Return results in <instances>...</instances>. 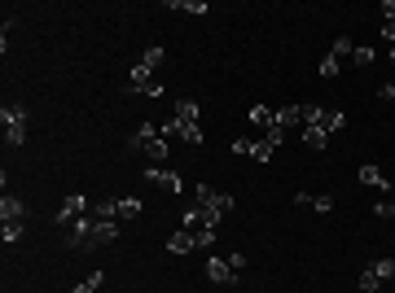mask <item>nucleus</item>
Returning a JSON list of instances; mask_svg holds the SVG:
<instances>
[{"instance_id":"1","label":"nucleus","mask_w":395,"mask_h":293,"mask_svg":"<svg viewBox=\"0 0 395 293\" xmlns=\"http://www.w3.org/2000/svg\"><path fill=\"white\" fill-rule=\"evenodd\" d=\"M194 197H198V219L206 223V228H216L224 215H228V210H233V197L228 193H220V189H211V184H198V189H194Z\"/></svg>"},{"instance_id":"2","label":"nucleus","mask_w":395,"mask_h":293,"mask_svg":"<svg viewBox=\"0 0 395 293\" xmlns=\"http://www.w3.org/2000/svg\"><path fill=\"white\" fill-rule=\"evenodd\" d=\"M127 149H145L154 167L167 157V140H163V131H158L154 123H141L137 131H132V136H127Z\"/></svg>"},{"instance_id":"3","label":"nucleus","mask_w":395,"mask_h":293,"mask_svg":"<svg viewBox=\"0 0 395 293\" xmlns=\"http://www.w3.org/2000/svg\"><path fill=\"white\" fill-rule=\"evenodd\" d=\"M0 118H5V145L9 149L26 145V105H5Z\"/></svg>"},{"instance_id":"4","label":"nucleus","mask_w":395,"mask_h":293,"mask_svg":"<svg viewBox=\"0 0 395 293\" xmlns=\"http://www.w3.org/2000/svg\"><path fill=\"white\" fill-rule=\"evenodd\" d=\"M382 280H395V258H378L360 272V293H378Z\"/></svg>"},{"instance_id":"5","label":"nucleus","mask_w":395,"mask_h":293,"mask_svg":"<svg viewBox=\"0 0 395 293\" xmlns=\"http://www.w3.org/2000/svg\"><path fill=\"white\" fill-rule=\"evenodd\" d=\"M88 210H93V206H88V197H84V193H70V197H62V206H58V223H66V228H70L75 219H84Z\"/></svg>"},{"instance_id":"6","label":"nucleus","mask_w":395,"mask_h":293,"mask_svg":"<svg viewBox=\"0 0 395 293\" xmlns=\"http://www.w3.org/2000/svg\"><path fill=\"white\" fill-rule=\"evenodd\" d=\"M132 84H127V92H149V96H163V84H154V79H149V66L145 62H137V66H132Z\"/></svg>"},{"instance_id":"7","label":"nucleus","mask_w":395,"mask_h":293,"mask_svg":"<svg viewBox=\"0 0 395 293\" xmlns=\"http://www.w3.org/2000/svg\"><path fill=\"white\" fill-rule=\"evenodd\" d=\"M145 179H149V184H158V189H167V193H180V189H184L180 175H176V171H167V167H145Z\"/></svg>"},{"instance_id":"8","label":"nucleus","mask_w":395,"mask_h":293,"mask_svg":"<svg viewBox=\"0 0 395 293\" xmlns=\"http://www.w3.org/2000/svg\"><path fill=\"white\" fill-rule=\"evenodd\" d=\"M0 219H5V223L26 219V201H22V197H14V193H5V197H0Z\"/></svg>"},{"instance_id":"9","label":"nucleus","mask_w":395,"mask_h":293,"mask_svg":"<svg viewBox=\"0 0 395 293\" xmlns=\"http://www.w3.org/2000/svg\"><path fill=\"white\" fill-rule=\"evenodd\" d=\"M206 276L216 280V284H233L237 280V272L228 267V258H206Z\"/></svg>"},{"instance_id":"10","label":"nucleus","mask_w":395,"mask_h":293,"mask_svg":"<svg viewBox=\"0 0 395 293\" xmlns=\"http://www.w3.org/2000/svg\"><path fill=\"white\" fill-rule=\"evenodd\" d=\"M360 184H369V189H382V197H386V193L395 189V184H391V179H386V175H382L378 167H369V162L360 167Z\"/></svg>"},{"instance_id":"11","label":"nucleus","mask_w":395,"mask_h":293,"mask_svg":"<svg viewBox=\"0 0 395 293\" xmlns=\"http://www.w3.org/2000/svg\"><path fill=\"white\" fill-rule=\"evenodd\" d=\"M273 127H281V131H290V127H303V105H285V110H277Z\"/></svg>"},{"instance_id":"12","label":"nucleus","mask_w":395,"mask_h":293,"mask_svg":"<svg viewBox=\"0 0 395 293\" xmlns=\"http://www.w3.org/2000/svg\"><path fill=\"white\" fill-rule=\"evenodd\" d=\"M167 250H172V254H189V250H198L194 232H184V228H180V232H172V236H167Z\"/></svg>"},{"instance_id":"13","label":"nucleus","mask_w":395,"mask_h":293,"mask_svg":"<svg viewBox=\"0 0 395 293\" xmlns=\"http://www.w3.org/2000/svg\"><path fill=\"white\" fill-rule=\"evenodd\" d=\"M246 118H251L255 127H263V131H268V127H273V118H277V110H268V105H259V101H255Z\"/></svg>"},{"instance_id":"14","label":"nucleus","mask_w":395,"mask_h":293,"mask_svg":"<svg viewBox=\"0 0 395 293\" xmlns=\"http://www.w3.org/2000/svg\"><path fill=\"white\" fill-rule=\"evenodd\" d=\"M330 57H338V62H352V57H356V44H352V35H338V40H334V48H330Z\"/></svg>"},{"instance_id":"15","label":"nucleus","mask_w":395,"mask_h":293,"mask_svg":"<svg viewBox=\"0 0 395 293\" xmlns=\"http://www.w3.org/2000/svg\"><path fill=\"white\" fill-rule=\"evenodd\" d=\"M176 118H180V123H198V101L180 96V101H176Z\"/></svg>"},{"instance_id":"16","label":"nucleus","mask_w":395,"mask_h":293,"mask_svg":"<svg viewBox=\"0 0 395 293\" xmlns=\"http://www.w3.org/2000/svg\"><path fill=\"white\" fill-rule=\"evenodd\" d=\"M342 123H347V114H338V110H330V114H321V123H316V127H321L325 136H334V131H342Z\"/></svg>"},{"instance_id":"17","label":"nucleus","mask_w":395,"mask_h":293,"mask_svg":"<svg viewBox=\"0 0 395 293\" xmlns=\"http://www.w3.org/2000/svg\"><path fill=\"white\" fill-rule=\"evenodd\" d=\"M273 153H277V145H273L268 136H263V140H251V157H255V162H268Z\"/></svg>"},{"instance_id":"18","label":"nucleus","mask_w":395,"mask_h":293,"mask_svg":"<svg viewBox=\"0 0 395 293\" xmlns=\"http://www.w3.org/2000/svg\"><path fill=\"white\" fill-rule=\"evenodd\" d=\"M167 9H176V13H206V0H167Z\"/></svg>"},{"instance_id":"19","label":"nucleus","mask_w":395,"mask_h":293,"mask_svg":"<svg viewBox=\"0 0 395 293\" xmlns=\"http://www.w3.org/2000/svg\"><path fill=\"white\" fill-rule=\"evenodd\" d=\"M303 145H307V149H325V145H330V136H325L321 127H303Z\"/></svg>"},{"instance_id":"20","label":"nucleus","mask_w":395,"mask_h":293,"mask_svg":"<svg viewBox=\"0 0 395 293\" xmlns=\"http://www.w3.org/2000/svg\"><path fill=\"white\" fill-rule=\"evenodd\" d=\"M374 215H378V219H395V193L378 197V206H374Z\"/></svg>"},{"instance_id":"21","label":"nucleus","mask_w":395,"mask_h":293,"mask_svg":"<svg viewBox=\"0 0 395 293\" xmlns=\"http://www.w3.org/2000/svg\"><path fill=\"white\" fill-rule=\"evenodd\" d=\"M141 215V201L137 197H119V219H137Z\"/></svg>"},{"instance_id":"22","label":"nucleus","mask_w":395,"mask_h":293,"mask_svg":"<svg viewBox=\"0 0 395 293\" xmlns=\"http://www.w3.org/2000/svg\"><path fill=\"white\" fill-rule=\"evenodd\" d=\"M316 70H321V79H334V74L342 70V62H338V57H330V52H325V57H321V66H316Z\"/></svg>"},{"instance_id":"23","label":"nucleus","mask_w":395,"mask_h":293,"mask_svg":"<svg viewBox=\"0 0 395 293\" xmlns=\"http://www.w3.org/2000/svg\"><path fill=\"white\" fill-rule=\"evenodd\" d=\"M101 280H105V272H93V276H88L84 284H75L70 293H97V289H101Z\"/></svg>"},{"instance_id":"24","label":"nucleus","mask_w":395,"mask_h":293,"mask_svg":"<svg viewBox=\"0 0 395 293\" xmlns=\"http://www.w3.org/2000/svg\"><path fill=\"white\" fill-rule=\"evenodd\" d=\"M0 236H5V245H14V241H22V219H14V223H5V228H0Z\"/></svg>"},{"instance_id":"25","label":"nucleus","mask_w":395,"mask_h":293,"mask_svg":"<svg viewBox=\"0 0 395 293\" xmlns=\"http://www.w3.org/2000/svg\"><path fill=\"white\" fill-rule=\"evenodd\" d=\"M180 136L189 140V145H202V127L198 123H180Z\"/></svg>"},{"instance_id":"26","label":"nucleus","mask_w":395,"mask_h":293,"mask_svg":"<svg viewBox=\"0 0 395 293\" xmlns=\"http://www.w3.org/2000/svg\"><path fill=\"white\" fill-rule=\"evenodd\" d=\"M352 62H356V66H374V48H356Z\"/></svg>"},{"instance_id":"27","label":"nucleus","mask_w":395,"mask_h":293,"mask_svg":"<svg viewBox=\"0 0 395 293\" xmlns=\"http://www.w3.org/2000/svg\"><path fill=\"white\" fill-rule=\"evenodd\" d=\"M141 62H145V66H149V70H154V66H158V62H163V48H145V57H141Z\"/></svg>"},{"instance_id":"28","label":"nucleus","mask_w":395,"mask_h":293,"mask_svg":"<svg viewBox=\"0 0 395 293\" xmlns=\"http://www.w3.org/2000/svg\"><path fill=\"white\" fill-rule=\"evenodd\" d=\"M312 210H321V215H330V210H334V197H312Z\"/></svg>"},{"instance_id":"29","label":"nucleus","mask_w":395,"mask_h":293,"mask_svg":"<svg viewBox=\"0 0 395 293\" xmlns=\"http://www.w3.org/2000/svg\"><path fill=\"white\" fill-rule=\"evenodd\" d=\"M228 267L242 276V272H246V254H228Z\"/></svg>"},{"instance_id":"30","label":"nucleus","mask_w":395,"mask_h":293,"mask_svg":"<svg viewBox=\"0 0 395 293\" xmlns=\"http://www.w3.org/2000/svg\"><path fill=\"white\" fill-rule=\"evenodd\" d=\"M382 40H386V44H395V22H382Z\"/></svg>"},{"instance_id":"31","label":"nucleus","mask_w":395,"mask_h":293,"mask_svg":"<svg viewBox=\"0 0 395 293\" xmlns=\"http://www.w3.org/2000/svg\"><path fill=\"white\" fill-rule=\"evenodd\" d=\"M378 96H382V101H395V84H382V88H378Z\"/></svg>"},{"instance_id":"32","label":"nucleus","mask_w":395,"mask_h":293,"mask_svg":"<svg viewBox=\"0 0 395 293\" xmlns=\"http://www.w3.org/2000/svg\"><path fill=\"white\" fill-rule=\"evenodd\" d=\"M382 13H386V22H395V0H382Z\"/></svg>"}]
</instances>
